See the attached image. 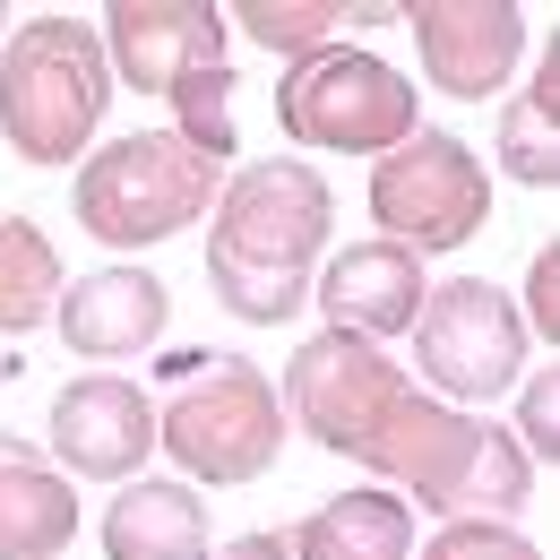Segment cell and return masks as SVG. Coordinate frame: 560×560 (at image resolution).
<instances>
[{
  "label": "cell",
  "mask_w": 560,
  "mask_h": 560,
  "mask_svg": "<svg viewBox=\"0 0 560 560\" xmlns=\"http://www.w3.org/2000/svg\"><path fill=\"white\" fill-rule=\"evenodd\" d=\"M353 466L380 475L406 509H431L448 526H509L535 500V466L500 422H475L422 388H406L388 406V422L371 431V448Z\"/></svg>",
  "instance_id": "obj_2"
},
{
  "label": "cell",
  "mask_w": 560,
  "mask_h": 560,
  "mask_svg": "<svg viewBox=\"0 0 560 560\" xmlns=\"http://www.w3.org/2000/svg\"><path fill=\"white\" fill-rule=\"evenodd\" d=\"M284 406H277V380L242 353H215L208 371H190L173 388V406H155V448H173V466L190 483H259L284 448Z\"/></svg>",
  "instance_id": "obj_5"
},
{
  "label": "cell",
  "mask_w": 560,
  "mask_h": 560,
  "mask_svg": "<svg viewBox=\"0 0 560 560\" xmlns=\"http://www.w3.org/2000/svg\"><path fill=\"white\" fill-rule=\"evenodd\" d=\"M104 61H113V86L173 95L190 70L224 61V9H208V0H113L104 9Z\"/></svg>",
  "instance_id": "obj_11"
},
{
  "label": "cell",
  "mask_w": 560,
  "mask_h": 560,
  "mask_svg": "<svg viewBox=\"0 0 560 560\" xmlns=\"http://www.w3.org/2000/svg\"><path fill=\"white\" fill-rule=\"evenodd\" d=\"M491 147H500V173L509 182H526V190H552L560 182V35H552V52L535 61V86L509 95Z\"/></svg>",
  "instance_id": "obj_19"
},
{
  "label": "cell",
  "mask_w": 560,
  "mask_h": 560,
  "mask_svg": "<svg viewBox=\"0 0 560 560\" xmlns=\"http://www.w3.org/2000/svg\"><path fill=\"white\" fill-rule=\"evenodd\" d=\"M173 113H182V139L199 147V155H233V70L215 61V70H190L173 86Z\"/></svg>",
  "instance_id": "obj_20"
},
{
  "label": "cell",
  "mask_w": 560,
  "mask_h": 560,
  "mask_svg": "<svg viewBox=\"0 0 560 560\" xmlns=\"http://www.w3.org/2000/svg\"><path fill=\"white\" fill-rule=\"evenodd\" d=\"M517 319L560 346V242H544V250L526 259V311H517Z\"/></svg>",
  "instance_id": "obj_23"
},
{
  "label": "cell",
  "mask_w": 560,
  "mask_h": 560,
  "mask_svg": "<svg viewBox=\"0 0 560 560\" xmlns=\"http://www.w3.org/2000/svg\"><path fill=\"white\" fill-rule=\"evenodd\" d=\"M61 337L70 353H95V362H121V353H147L173 319V284L155 268H95V277H70L61 293Z\"/></svg>",
  "instance_id": "obj_13"
},
{
  "label": "cell",
  "mask_w": 560,
  "mask_h": 560,
  "mask_svg": "<svg viewBox=\"0 0 560 560\" xmlns=\"http://www.w3.org/2000/svg\"><path fill=\"white\" fill-rule=\"evenodd\" d=\"M415 362L431 371L440 397L457 406H483L500 397L517 371H526V319L517 302L483 277H448L422 293V319H415Z\"/></svg>",
  "instance_id": "obj_8"
},
{
  "label": "cell",
  "mask_w": 560,
  "mask_h": 560,
  "mask_svg": "<svg viewBox=\"0 0 560 560\" xmlns=\"http://www.w3.org/2000/svg\"><path fill=\"white\" fill-rule=\"evenodd\" d=\"M113 61L86 18H26L0 52V139L26 164H70L104 130Z\"/></svg>",
  "instance_id": "obj_3"
},
{
  "label": "cell",
  "mask_w": 560,
  "mask_h": 560,
  "mask_svg": "<svg viewBox=\"0 0 560 560\" xmlns=\"http://www.w3.org/2000/svg\"><path fill=\"white\" fill-rule=\"evenodd\" d=\"M104 560H208V500L173 475H130L104 509Z\"/></svg>",
  "instance_id": "obj_15"
},
{
  "label": "cell",
  "mask_w": 560,
  "mask_h": 560,
  "mask_svg": "<svg viewBox=\"0 0 560 560\" xmlns=\"http://www.w3.org/2000/svg\"><path fill=\"white\" fill-rule=\"evenodd\" d=\"M52 457L86 475V483H130L147 457H155V397L121 371H86L61 380L52 397Z\"/></svg>",
  "instance_id": "obj_10"
},
{
  "label": "cell",
  "mask_w": 560,
  "mask_h": 560,
  "mask_svg": "<svg viewBox=\"0 0 560 560\" xmlns=\"http://www.w3.org/2000/svg\"><path fill=\"white\" fill-rule=\"evenodd\" d=\"M61 250L35 215H0V337H35L61 311Z\"/></svg>",
  "instance_id": "obj_18"
},
{
  "label": "cell",
  "mask_w": 560,
  "mask_h": 560,
  "mask_svg": "<svg viewBox=\"0 0 560 560\" xmlns=\"http://www.w3.org/2000/svg\"><path fill=\"white\" fill-rule=\"evenodd\" d=\"M415 560H544L517 526H440Z\"/></svg>",
  "instance_id": "obj_21"
},
{
  "label": "cell",
  "mask_w": 560,
  "mask_h": 560,
  "mask_svg": "<svg viewBox=\"0 0 560 560\" xmlns=\"http://www.w3.org/2000/svg\"><path fill=\"white\" fill-rule=\"evenodd\" d=\"M406 26H415L422 78L440 95H457V104L500 95L517 52H526V9L517 0H415Z\"/></svg>",
  "instance_id": "obj_9"
},
{
  "label": "cell",
  "mask_w": 560,
  "mask_h": 560,
  "mask_svg": "<svg viewBox=\"0 0 560 560\" xmlns=\"http://www.w3.org/2000/svg\"><path fill=\"white\" fill-rule=\"evenodd\" d=\"M78 535V491L26 440L0 431V560H61Z\"/></svg>",
  "instance_id": "obj_14"
},
{
  "label": "cell",
  "mask_w": 560,
  "mask_h": 560,
  "mask_svg": "<svg viewBox=\"0 0 560 560\" xmlns=\"http://www.w3.org/2000/svg\"><path fill=\"white\" fill-rule=\"evenodd\" d=\"M311 293H319L328 328H346V337H362V346H380V337H406V328L422 319L431 277H422V259L406 250V242H346V250L311 277Z\"/></svg>",
  "instance_id": "obj_12"
},
{
  "label": "cell",
  "mask_w": 560,
  "mask_h": 560,
  "mask_svg": "<svg viewBox=\"0 0 560 560\" xmlns=\"http://www.w3.org/2000/svg\"><path fill=\"white\" fill-rule=\"evenodd\" d=\"M284 544H293V560H406L415 552V509L397 491H337Z\"/></svg>",
  "instance_id": "obj_16"
},
{
  "label": "cell",
  "mask_w": 560,
  "mask_h": 560,
  "mask_svg": "<svg viewBox=\"0 0 560 560\" xmlns=\"http://www.w3.org/2000/svg\"><path fill=\"white\" fill-rule=\"evenodd\" d=\"M224 199V164L199 155L182 130H130L78 164V224L113 250H147L190 233Z\"/></svg>",
  "instance_id": "obj_4"
},
{
  "label": "cell",
  "mask_w": 560,
  "mask_h": 560,
  "mask_svg": "<svg viewBox=\"0 0 560 560\" xmlns=\"http://www.w3.org/2000/svg\"><path fill=\"white\" fill-rule=\"evenodd\" d=\"M371 215H380V242H406L415 259L466 250L491 215V182H483V164H475L466 139L415 130L406 147H388L371 164Z\"/></svg>",
  "instance_id": "obj_7"
},
{
  "label": "cell",
  "mask_w": 560,
  "mask_h": 560,
  "mask_svg": "<svg viewBox=\"0 0 560 560\" xmlns=\"http://www.w3.org/2000/svg\"><path fill=\"white\" fill-rule=\"evenodd\" d=\"M406 9L397 0H233V26L259 44V52H277V61H311V52H328L337 35H380V26H397Z\"/></svg>",
  "instance_id": "obj_17"
},
{
  "label": "cell",
  "mask_w": 560,
  "mask_h": 560,
  "mask_svg": "<svg viewBox=\"0 0 560 560\" xmlns=\"http://www.w3.org/2000/svg\"><path fill=\"white\" fill-rule=\"evenodd\" d=\"M215 560H293V544L259 526V535H233V544H224V552H215Z\"/></svg>",
  "instance_id": "obj_24"
},
{
  "label": "cell",
  "mask_w": 560,
  "mask_h": 560,
  "mask_svg": "<svg viewBox=\"0 0 560 560\" xmlns=\"http://www.w3.org/2000/svg\"><path fill=\"white\" fill-rule=\"evenodd\" d=\"M517 422H526V466L535 457H552L560 466V371H544V380H526V397H517Z\"/></svg>",
  "instance_id": "obj_22"
},
{
  "label": "cell",
  "mask_w": 560,
  "mask_h": 560,
  "mask_svg": "<svg viewBox=\"0 0 560 560\" xmlns=\"http://www.w3.org/2000/svg\"><path fill=\"white\" fill-rule=\"evenodd\" d=\"M328 224H337V199L311 164L293 155H268L250 173L224 182L215 199V233H208V284L215 302L250 328H284L302 302H311V268L328 250Z\"/></svg>",
  "instance_id": "obj_1"
},
{
  "label": "cell",
  "mask_w": 560,
  "mask_h": 560,
  "mask_svg": "<svg viewBox=\"0 0 560 560\" xmlns=\"http://www.w3.org/2000/svg\"><path fill=\"white\" fill-rule=\"evenodd\" d=\"M277 130L293 147H328V155H388L422 130L415 78L388 70L380 52L328 44L311 61H293V78H277Z\"/></svg>",
  "instance_id": "obj_6"
}]
</instances>
